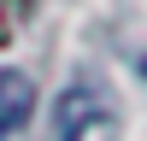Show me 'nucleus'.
Returning a JSON list of instances; mask_svg holds the SVG:
<instances>
[{
	"mask_svg": "<svg viewBox=\"0 0 147 141\" xmlns=\"http://www.w3.org/2000/svg\"><path fill=\"white\" fill-rule=\"evenodd\" d=\"M30 112H35V88H30V77H18V70H0V141H6L12 129L30 117Z\"/></svg>",
	"mask_w": 147,
	"mask_h": 141,
	"instance_id": "obj_1",
	"label": "nucleus"
}]
</instances>
